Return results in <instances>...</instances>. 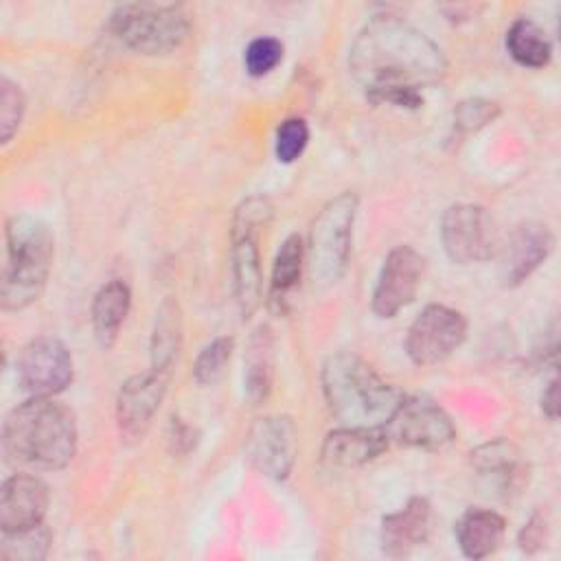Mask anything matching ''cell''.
Listing matches in <instances>:
<instances>
[{"mask_svg": "<svg viewBox=\"0 0 561 561\" xmlns=\"http://www.w3.org/2000/svg\"><path fill=\"white\" fill-rule=\"evenodd\" d=\"M348 68L368 101L416 110L423 105V88L445 75L447 61L438 44L410 22L377 15L351 44Z\"/></svg>", "mask_w": 561, "mask_h": 561, "instance_id": "obj_1", "label": "cell"}, {"mask_svg": "<svg viewBox=\"0 0 561 561\" xmlns=\"http://www.w3.org/2000/svg\"><path fill=\"white\" fill-rule=\"evenodd\" d=\"M2 447L13 465L42 471L64 469L77 451L75 414L53 397H31L7 414Z\"/></svg>", "mask_w": 561, "mask_h": 561, "instance_id": "obj_2", "label": "cell"}, {"mask_svg": "<svg viewBox=\"0 0 561 561\" xmlns=\"http://www.w3.org/2000/svg\"><path fill=\"white\" fill-rule=\"evenodd\" d=\"M331 414L344 425L386 427L403 394L351 351L333 353L320 373Z\"/></svg>", "mask_w": 561, "mask_h": 561, "instance_id": "obj_3", "label": "cell"}, {"mask_svg": "<svg viewBox=\"0 0 561 561\" xmlns=\"http://www.w3.org/2000/svg\"><path fill=\"white\" fill-rule=\"evenodd\" d=\"M7 263L2 270L0 302L4 311H22L33 305L48 280L55 239L44 221L31 215H13L4 228Z\"/></svg>", "mask_w": 561, "mask_h": 561, "instance_id": "obj_4", "label": "cell"}, {"mask_svg": "<svg viewBox=\"0 0 561 561\" xmlns=\"http://www.w3.org/2000/svg\"><path fill=\"white\" fill-rule=\"evenodd\" d=\"M110 31L140 55H167L186 42L191 18L180 4L127 2L110 13Z\"/></svg>", "mask_w": 561, "mask_h": 561, "instance_id": "obj_5", "label": "cell"}, {"mask_svg": "<svg viewBox=\"0 0 561 561\" xmlns=\"http://www.w3.org/2000/svg\"><path fill=\"white\" fill-rule=\"evenodd\" d=\"M355 215L357 197L346 191L329 199L313 219L305 250L316 283L333 285L344 276L351 256Z\"/></svg>", "mask_w": 561, "mask_h": 561, "instance_id": "obj_6", "label": "cell"}, {"mask_svg": "<svg viewBox=\"0 0 561 561\" xmlns=\"http://www.w3.org/2000/svg\"><path fill=\"white\" fill-rule=\"evenodd\" d=\"M272 206L263 197L245 199L234 217L230 230V272L232 294L243 318H250L261 305L263 272L259 256V230L270 221Z\"/></svg>", "mask_w": 561, "mask_h": 561, "instance_id": "obj_7", "label": "cell"}, {"mask_svg": "<svg viewBox=\"0 0 561 561\" xmlns=\"http://www.w3.org/2000/svg\"><path fill=\"white\" fill-rule=\"evenodd\" d=\"M440 241L454 263L489 261L497 252L493 219L478 204H451L440 217Z\"/></svg>", "mask_w": 561, "mask_h": 561, "instance_id": "obj_8", "label": "cell"}, {"mask_svg": "<svg viewBox=\"0 0 561 561\" xmlns=\"http://www.w3.org/2000/svg\"><path fill=\"white\" fill-rule=\"evenodd\" d=\"M467 337V320L445 305H427L405 333V353L416 366L445 362Z\"/></svg>", "mask_w": 561, "mask_h": 561, "instance_id": "obj_9", "label": "cell"}, {"mask_svg": "<svg viewBox=\"0 0 561 561\" xmlns=\"http://www.w3.org/2000/svg\"><path fill=\"white\" fill-rule=\"evenodd\" d=\"M15 375L31 397H55L72 381V355L57 337H35L22 346Z\"/></svg>", "mask_w": 561, "mask_h": 561, "instance_id": "obj_10", "label": "cell"}, {"mask_svg": "<svg viewBox=\"0 0 561 561\" xmlns=\"http://www.w3.org/2000/svg\"><path fill=\"white\" fill-rule=\"evenodd\" d=\"M386 430L390 440L421 449H438L456 436L449 414L423 394L403 397Z\"/></svg>", "mask_w": 561, "mask_h": 561, "instance_id": "obj_11", "label": "cell"}, {"mask_svg": "<svg viewBox=\"0 0 561 561\" xmlns=\"http://www.w3.org/2000/svg\"><path fill=\"white\" fill-rule=\"evenodd\" d=\"M298 451L296 425L285 414L261 416L245 436V456L256 471L272 480H285Z\"/></svg>", "mask_w": 561, "mask_h": 561, "instance_id": "obj_12", "label": "cell"}, {"mask_svg": "<svg viewBox=\"0 0 561 561\" xmlns=\"http://www.w3.org/2000/svg\"><path fill=\"white\" fill-rule=\"evenodd\" d=\"M425 261L412 245H394L379 270L373 289V311L379 318H394L403 307H408L423 278Z\"/></svg>", "mask_w": 561, "mask_h": 561, "instance_id": "obj_13", "label": "cell"}, {"mask_svg": "<svg viewBox=\"0 0 561 561\" xmlns=\"http://www.w3.org/2000/svg\"><path fill=\"white\" fill-rule=\"evenodd\" d=\"M554 234L541 221L517 224L508 239L497 248L500 280L504 287L522 285L552 252Z\"/></svg>", "mask_w": 561, "mask_h": 561, "instance_id": "obj_14", "label": "cell"}, {"mask_svg": "<svg viewBox=\"0 0 561 561\" xmlns=\"http://www.w3.org/2000/svg\"><path fill=\"white\" fill-rule=\"evenodd\" d=\"M167 390V375L149 370L129 377L116 397V421L121 436L138 440L149 430Z\"/></svg>", "mask_w": 561, "mask_h": 561, "instance_id": "obj_15", "label": "cell"}, {"mask_svg": "<svg viewBox=\"0 0 561 561\" xmlns=\"http://www.w3.org/2000/svg\"><path fill=\"white\" fill-rule=\"evenodd\" d=\"M50 495L44 480L33 473H13L0 489V528L18 530L44 522Z\"/></svg>", "mask_w": 561, "mask_h": 561, "instance_id": "obj_16", "label": "cell"}, {"mask_svg": "<svg viewBox=\"0 0 561 561\" xmlns=\"http://www.w3.org/2000/svg\"><path fill=\"white\" fill-rule=\"evenodd\" d=\"M432 506L425 497H410L403 508L381 519L379 541L383 554L401 559L427 543L432 535Z\"/></svg>", "mask_w": 561, "mask_h": 561, "instance_id": "obj_17", "label": "cell"}, {"mask_svg": "<svg viewBox=\"0 0 561 561\" xmlns=\"http://www.w3.org/2000/svg\"><path fill=\"white\" fill-rule=\"evenodd\" d=\"M390 445L386 427L342 425L327 434L322 443V462L335 469L362 467L379 458Z\"/></svg>", "mask_w": 561, "mask_h": 561, "instance_id": "obj_18", "label": "cell"}, {"mask_svg": "<svg viewBox=\"0 0 561 561\" xmlns=\"http://www.w3.org/2000/svg\"><path fill=\"white\" fill-rule=\"evenodd\" d=\"M456 541L467 559H484L493 554L506 533V522L502 515L489 508H469L456 522Z\"/></svg>", "mask_w": 561, "mask_h": 561, "instance_id": "obj_19", "label": "cell"}, {"mask_svg": "<svg viewBox=\"0 0 561 561\" xmlns=\"http://www.w3.org/2000/svg\"><path fill=\"white\" fill-rule=\"evenodd\" d=\"M274 333L267 324H259L245 346L243 355V392L248 401L261 403L267 399L274 383Z\"/></svg>", "mask_w": 561, "mask_h": 561, "instance_id": "obj_20", "label": "cell"}, {"mask_svg": "<svg viewBox=\"0 0 561 561\" xmlns=\"http://www.w3.org/2000/svg\"><path fill=\"white\" fill-rule=\"evenodd\" d=\"M131 294L123 280L105 283L92 300V329L94 337L103 348H110L129 313Z\"/></svg>", "mask_w": 561, "mask_h": 561, "instance_id": "obj_21", "label": "cell"}, {"mask_svg": "<svg viewBox=\"0 0 561 561\" xmlns=\"http://www.w3.org/2000/svg\"><path fill=\"white\" fill-rule=\"evenodd\" d=\"M506 50L513 57L515 64L524 68H543L550 64L552 57V44L546 35V31L528 20V18H517L508 31H506Z\"/></svg>", "mask_w": 561, "mask_h": 561, "instance_id": "obj_22", "label": "cell"}, {"mask_svg": "<svg viewBox=\"0 0 561 561\" xmlns=\"http://www.w3.org/2000/svg\"><path fill=\"white\" fill-rule=\"evenodd\" d=\"M305 261H307V250H305V243H302L300 234H289L280 243V248L274 256V265H272L270 302L276 309H283L289 294L298 287Z\"/></svg>", "mask_w": 561, "mask_h": 561, "instance_id": "obj_23", "label": "cell"}, {"mask_svg": "<svg viewBox=\"0 0 561 561\" xmlns=\"http://www.w3.org/2000/svg\"><path fill=\"white\" fill-rule=\"evenodd\" d=\"M182 344V318L175 300L167 298L156 311L151 333V370L167 375L180 353Z\"/></svg>", "mask_w": 561, "mask_h": 561, "instance_id": "obj_24", "label": "cell"}, {"mask_svg": "<svg viewBox=\"0 0 561 561\" xmlns=\"http://www.w3.org/2000/svg\"><path fill=\"white\" fill-rule=\"evenodd\" d=\"M471 462L482 476L493 478L504 491L515 489V484L522 480V460L517 449L508 440H493L476 449L471 454Z\"/></svg>", "mask_w": 561, "mask_h": 561, "instance_id": "obj_25", "label": "cell"}, {"mask_svg": "<svg viewBox=\"0 0 561 561\" xmlns=\"http://www.w3.org/2000/svg\"><path fill=\"white\" fill-rule=\"evenodd\" d=\"M50 530L42 524L2 530L0 537V557L7 561H39L48 554Z\"/></svg>", "mask_w": 561, "mask_h": 561, "instance_id": "obj_26", "label": "cell"}, {"mask_svg": "<svg viewBox=\"0 0 561 561\" xmlns=\"http://www.w3.org/2000/svg\"><path fill=\"white\" fill-rule=\"evenodd\" d=\"M232 348H234L232 337H215L210 344H206L195 359L193 379L199 386H213L215 381H219L230 362Z\"/></svg>", "mask_w": 561, "mask_h": 561, "instance_id": "obj_27", "label": "cell"}, {"mask_svg": "<svg viewBox=\"0 0 561 561\" xmlns=\"http://www.w3.org/2000/svg\"><path fill=\"white\" fill-rule=\"evenodd\" d=\"M497 114H500V107L493 101H486V99L460 101L454 110V134L458 138L473 134L484 125L493 123Z\"/></svg>", "mask_w": 561, "mask_h": 561, "instance_id": "obj_28", "label": "cell"}, {"mask_svg": "<svg viewBox=\"0 0 561 561\" xmlns=\"http://www.w3.org/2000/svg\"><path fill=\"white\" fill-rule=\"evenodd\" d=\"M283 61V42L270 35L252 39L243 50V66L252 77L270 75Z\"/></svg>", "mask_w": 561, "mask_h": 561, "instance_id": "obj_29", "label": "cell"}, {"mask_svg": "<svg viewBox=\"0 0 561 561\" xmlns=\"http://www.w3.org/2000/svg\"><path fill=\"white\" fill-rule=\"evenodd\" d=\"M26 110V96L22 88L11 81L9 77H2L0 81V136L2 142H9L13 134L18 131L22 116Z\"/></svg>", "mask_w": 561, "mask_h": 561, "instance_id": "obj_30", "label": "cell"}, {"mask_svg": "<svg viewBox=\"0 0 561 561\" xmlns=\"http://www.w3.org/2000/svg\"><path fill=\"white\" fill-rule=\"evenodd\" d=\"M309 142V127L302 118H285L278 129H276V140H274V153L278 162H294L302 156L305 147Z\"/></svg>", "mask_w": 561, "mask_h": 561, "instance_id": "obj_31", "label": "cell"}, {"mask_svg": "<svg viewBox=\"0 0 561 561\" xmlns=\"http://www.w3.org/2000/svg\"><path fill=\"white\" fill-rule=\"evenodd\" d=\"M543 541H546V522H543L541 515H533V517L524 524V528H522V533H519V546H522V550L533 552V550H537Z\"/></svg>", "mask_w": 561, "mask_h": 561, "instance_id": "obj_32", "label": "cell"}, {"mask_svg": "<svg viewBox=\"0 0 561 561\" xmlns=\"http://www.w3.org/2000/svg\"><path fill=\"white\" fill-rule=\"evenodd\" d=\"M171 443H173L175 451H188L195 445L193 430L188 425H184L180 419H173V423H171Z\"/></svg>", "mask_w": 561, "mask_h": 561, "instance_id": "obj_33", "label": "cell"}, {"mask_svg": "<svg viewBox=\"0 0 561 561\" xmlns=\"http://www.w3.org/2000/svg\"><path fill=\"white\" fill-rule=\"evenodd\" d=\"M541 410L550 421H557V416H559V383H557V379H550V383L546 386V390L541 394Z\"/></svg>", "mask_w": 561, "mask_h": 561, "instance_id": "obj_34", "label": "cell"}]
</instances>
